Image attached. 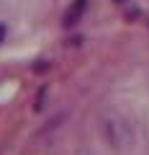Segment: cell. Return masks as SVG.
<instances>
[{
    "label": "cell",
    "mask_w": 149,
    "mask_h": 155,
    "mask_svg": "<svg viewBox=\"0 0 149 155\" xmlns=\"http://www.w3.org/2000/svg\"><path fill=\"white\" fill-rule=\"evenodd\" d=\"M85 8H88V0H75L70 8H67V13H64V26L70 28V26H75V23L82 18V13H85Z\"/></svg>",
    "instance_id": "obj_1"
},
{
    "label": "cell",
    "mask_w": 149,
    "mask_h": 155,
    "mask_svg": "<svg viewBox=\"0 0 149 155\" xmlns=\"http://www.w3.org/2000/svg\"><path fill=\"white\" fill-rule=\"evenodd\" d=\"M5 39V26H0V41Z\"/></svg>",
    "instance_id": "obj_2"
}]
</instances>
